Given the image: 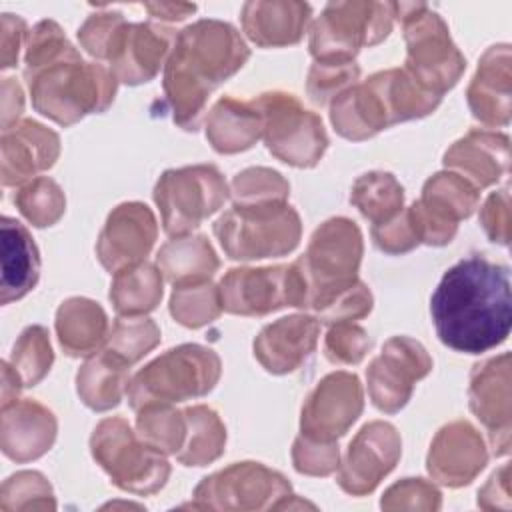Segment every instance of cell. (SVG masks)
I'll list each match as a JSON object with an SVG mask.
<instances>
[{
    "mask_svg": "<svg viewBox=\"0 0 512 512\" xmlns=\"http://www.w3.org/2000/svg\"><path fill=\"white\" fill-rule=\"evenodd\" d=\"M428 368L430 362L418 344L406 338L390 340L368 372L374 404L388 412L398 410L410 394V382Z\"/></svg>",
    "mask_w": 512,
    "mask_h": 512,
    "instance_id": "9c48e42d",
    "label": "cell"
},
{
    "mask_svg": "<svg viewBox=\"0 0 512 512\" xmlns=\"http://www.w3.org/2000/svg\"><path fill=\"white\" fill-rule=\"evenodd\" d=\"M8 362L24 386H34L40 382L52 364V350L46 330L42 326L26 328L14 342Z\"/></svg>",
    "mask_w": 512,
    "mask_h": 512,
    "instance_id": "ffe728a7",
    "label": "cell"
},
{
    "mask_svg": "<svg viewBox=\"0 0 512 512\" xmlns=\"http://www.w3.org/2000/svg\"><path fill=\"white\" fill-rule=\"evenodd\" d=\"M56 432L54 416L32 400L2 406V452L14 462H28L42 456Z\"/></svg>",
    "mask_w": 512,
    "mask_h": 512,
    "instance_id": "8fae6325",
    "label": "cell"
},
{
    "mask_svg": "<svg viewBox=\"0 0 512 512\" xmlns=\"http://www.w3.org/2000/svg\"><path fill=\"white\" fill-rule=\"evenodd\" d=\"M310 8L306 4H246L244 26L258 44H290L302 34Z\"/></svg>",
    "mask_w": 512,
    "mask_h": 512,
    "instance_id": "e0dca14e",
    "label": "cell"
},
{
    "mask_svg": "<svg viewBox=\"0 0 512 512\" xmlns=\"http://www.w3.org/2000/svg\"><path fill=\"white\" fill-rule=\"evenodd\" d=\"M174 246H176V244H174ZM176 248H178L186 258H182L180 254L172 252L170 248H164L162 254H160V262H162V266L166 268V272L170 274V278H174L176 272H178V274H182V272H192L190 262H192L194 268H196L198 272H202V274H206V272L212 274V270L218 266V262H216V258H214L210 246H206L204 238H196V240L190 242V244H178Z\"/></svg>",
    "mask_w": 512,
    "mask_h": 512,
    "instance_id": "484cf974",
    "label": "cell"
},
{
    "mask_svg": "<svg viewBox=\"0 0 512 512\" xmlns=\"http://www.w3.org/2000/svg\"><path fill=\"white\" fill-rule=\"evenodd\" d=\"M268 100V148L284 162L298 166L314 164L326 146L320 120L300 110L290 98H272L270 94Z\"/></svg>",
    "mask_w": 512,
    "mask_h": 512,
    "instance_id": "ba28073f",
    "label": "cell"
},
{
    "mask_svg": "<svg viewBox=\"0 0 512 512\" xmlns=\"http://www.w3.org/2000/svg\"><path fill=\"white\" fill-rule=\"evenodd\" d=\"M224 304L230 312L264 314L282 306L306 304V284L294 268L230 270L222 280Z\"/></svg>",
    "mask_w": 512,
    "mask_h": 512,
    "instance_id": "8992f818",
    "label": "cell"
},
{
    "mask_svg": "<svg viewBox=\"0 0 512 512\" xmlns=\"http://www.w3.org/2000/svg\"><path fill=\"white\" fill-rule=\"evenodd\" d=\"M22 106H24L22 90L16 78H4L2 80V130L16 124V118L22 112Z\"/></svg>",
    "mask_w": 512,
    "mask_h": 512,
    "instance_id": "f546056e",
    "label": "cell"
},
{
    "mask_svg": "<svg viewBox=\"0 0 512 512\" xmlns=\"http://www.w3.org/2000/svg\"><path fill=\"white\" fill-rule=\"evenodd\" d=\"M154 240V218L146 206L124 204L108 220L100 238V258L104 266L116 268L126 260L146 254Z\"/></svg>",
    "mask_w": 512,
    "mask_h": 512,
    "instance_id": "9a60e30c",
    "label": "cell"
},
{
    "mask_svg": "<svg viewBox=\"0 0 512 512\" xmlns=\"http://www.w3.org/2000/svg\"><path fill=\"white\" fill-rule=\"evenodd\" d=\"M316 342V322L304 316L282 318L280 322L268 326L254 348L260 362L270 372L292 370Z\"/></svg>",
    "mask_w": 512,
    "mask_h": 512,
    "instance_id": "2e32d148",
    "label": "cell"
},
{
    "mask_svg": "<svg viewBox=\"0 0 512 512\" xmlns=\"http://www.w3.org/2000/svg\"><path fill=\"white\" fill-rule=\"evenodd\" d=\"M32 104L44 116L70 124L90 108H104L114 94L108 74L96 66L60 62L28 80Z\"/></svg>",
    "mask_w": 512,
    "mask_h": 512,
    "instance_id": "7a4b0ae2",
    "label": "cell"
},
{
    "mask_svg": "<svg viewBox=\"0 0 512 512\" xmlns=\"http://www.w3.org/2000/svg\"><path fill=\"white\" fill-rule=\"evenodd\" d=\"M60 344L68 354H86L104 334L106 318L104 312L90 300H68L58 310L56 320Z\"/></svg>",
    "mask_w": 512,
    "mask_h": 512,
    "instance_id": "ac0fdd59",
    "label": "cell"
},
{
    "mask_svg": "<svg viewBox=\"0 0 512 512\" xmlns=\"http://www.w3.org/2000/svg\"><path fill=\"white\" fill-rule=\"evenodd\" d=\"M50 496V486L38 472H18L12 474L4 484L0 492V508L4 512L16 510V508H36L40 506L34 498H46Z\"/></svg>",
    "mask_w": 512,
    "mask_h": 512,
    "instance_id": "d4e9b609",
    "label": "cell"
},
{
    "mask_svg": "<svg viewBox=\"0 0 512 512\" xmlns=\"http://www.w3.org/2000/svg\"><path fill=\"white\" fill-rule=\"evenodd\" d=\"M14 204L34 226H50L64 210V198L56 182L36 178L14 194Z\"/></svg>",
    "mask_w": 512,
    "mask_h": 512,
    "instance_id": "44dd1931",
    "label": "cell"
},
{
    "mask_svg": "<svg viewBox=\"0 0 512 512\" xmlns=\"http://www.w3.org/2000/svg\"><path fill=\"white\" fill-rule=\"evenodd\" d=\"M396 456L398 438L392 426L374 422L362 428L360 436L354 440V444H350L342 486L350 492L370 490L378 478L392 468Z\"/></svg>",
    "mask_w": 512,
    "mask_h": 512,
    "instance_id": "4fadbf2b",
    "label": "cell"
},
{
    "mask_svg": "<svg viewBox=\"0 0 512 512\" xmlns=\"http://www.w3.org/2000/svg\"><path fill=\"white\" fill-rule=\"evenodd\" d=\"M160 294L162 290L156 272L144 264L132 270V274L116 280L112 298L120 312H140L154 308Z\"/></svg>",
    "mask_w": 512,
    "mask_h": 512,
    "instance_id": "603a6c76",
    "label": "cell"
},
{
    "mask_svg": "<svg viewBox=\"0 0 512 512\" xmlns=\"http://www.w3.org/2000/svg\"><path fill=\"white\" fill-rule=\"evenodd\" d=\"M26 34V24L16 14H2V68L16 66L18 50Z\"/></svg>",
    "mask_w": 512,
    "mask_h": 512,
    "instance_id": "f1b7e54d",
    "label": "cell"
},
{
    "mask_svg": "<svg viewBox=\"0 0 512 512\" xmlns=\"http://www.w3.org/2000/svg\"><path fill=\"white\" fill-rule=\"evenodd\" d=\"M226 196L224 182L212 166L168 172L156 188L168 232H184L214 212Z\"/></svg>",
    "mask_w": 512,
    "mask_h": 512,
    "instance_id": "5b68a950",
    "label": "cell"
},
{
    "mask_svg": "<svg viewBox=\"0 0 512 512\" xmlns=\"http://www.w3.org/2000/svg\"><path fill=\"white\" fill-rule=\"evenodd\" d=\"M360 260V234L358 228L348 220L326 222L312 238L308 258L314 272V286L322 290L316 306L328 302L330 288H346L350 276H354Z\"/></svg>",
    "mask_w": 512,
    "mask_h": 512,
    "instance_id": "52a82bcc",
    "label": "cell"
},
{
    "mask_svg": "<svg viewBox=\"0 0 512 512\" xmlns=\"http://www.w3.org/2000/svg\"><path fill=\"white\" fill-rule=\"evenodd\" d=\"M122 40L130 50H118L122 58L116 62L120 76L126 82L148 80L166 50V42L150 26H126Z\"/></svg>",
    "mask_w": 512,
    "mask_h": 512,
    "instance_id": "d6986e66",
    "label": "cell"
},
{
    "mask_svg": "<svg viewBox=\"0 0 512 512\" xmlns=\"http://www.w3.org/2000/svg\"><path fill=\"white\" fill-rule=\"evenodd\" d=\"M326 350L332 360L358 362L366 350V338L360 328L332 330L326 340Z\"/></svg>",
    "mask_w": 512,
    "mask_h": 512,
    "instance_id": "83f0119b",
    "label": "cell"
},
{
    "mask_svg": "<svg viewBox=\"0 0 512 512\" xmlns=\"http://www.w3.org/2000/svg\"><path fill=\"white\" fill-rule=\"evenodd\" d=\"M66 56L76 58L72 46L62 38L60 28L54 22H40L30 36L26 50V80L34 78L42 70L60 64Z\"/></svg>",
    "mask_w": 512,
    "mask_h": 512,
    "instance_id": "7402d4cb",
    "label": "cell"
},
{
    "mask_svg": "<svg viewBox=\"0 0 512 512\" xmlns=\"http://www.w3.org/2000/svg\"><path fill=\"white\" fill-rule=\"evenodd\" d=\"M442 344L480 354L502 344L512 324L510 270L484 256H468L448 268L430 298Z\"/></svg>",
    "mask_w": 512,
    "mask_h": 512,
    "instance_id": "6da1fadb",
    "label": "cell"
},
{
    "mask_svg": "<svg viewBox=\"0 0 512 512\" xmlns=\"http://www.w3.org/2000/svg\"><path fill=\"white\" fill-rule=\"evenodd\" d=\"M298 232V216L286 206L256 214L236 210L216 224V234L232 258H264L288 252L296 246Z\"/></svg>",
    "mask_w": 512,
    "mask_h": 512,
    "instance_id": "277c9868",
    "label": "cell"
},
{
    "mask_svg": "<svg viewBox=\"0 0 512 512\" xmlns=\"http://www.w3.org/2000/svg\"><path fill=\"white\" fill-rule=\"evenodd\" d=\"M218 378V358L200 346H180L142 370L132 386V402L148 398L180 400L208 392Z\"/></svg>",
    "mask_w": 512,
    "mask_h": 512,
    "instance_id": "3957f363",
    "label": "cell"
},
{
    "mask_svg": "<svg viewBox=\"0 0 512 512\" xmlns=\"http://www.w3.org/2000/svg\"><path fill=\"white\" fill-rule=\"evenodd\" d=\"M360 406V386L356 376L332 374L310 398L302 416V428L322 430V434L332 436L342 434L348 424L356 420Z\"/></svg>",
    "mask_w": 512,
    "mask_h": 512,
    "instance_id": "5bb4252c",
    "label": "cell"
},
{
    "mask_svg": "<svg viewBox=\"0 0 512 512\" xmlns=\"http://www.w3.org/2000/svg\"><path fill=\"white\" fill-rule=\"evenodd\" d=\"M58 156V136L34 120L2 130V184L16 186L50 168Z\"/></svg>",
    "mask_w": 512,
    "mask_h": 512,
    "instance_id": "30bf717a",
    "label": "cell"
},
{
    "mask_svg": "<svg viewBox=\"0 0 512 512\" xmlns=\"http://www.w3.org/2000/svg\"><path fill=\"white\" fill-rule=\"evenodd\" d=\"M2 242V274H0V300L10 304L24 298L38 282L40 256L34 238L22 222L2 216L0 224Z\"/></svg>",
    "mask_w": 512,
    "mask_h": 512,
    "instance_id": "7c38bea8",
    "label": "cell"
},
{
    "mask_svg": "<svg viewBox=\"0 0 512 512\" xmlns=\"http://www.w3.org/2000/svg\"><path fill=\"white\" fill-rule=\"evenodd\" d=\"M354 202L370 218H382L402 204V188L390 174H366L356 182Z\"/></svg>",
    "mask_w": 512,
    "mask_h": 512,
    "instance_id": "cb8c5ba5",
    "label": "cell"
},
{
    "mask_svg": "<svg viewBox=\"0 0 512 512\" xmlns=\"http://www.w3.org/2000/svg\"><path fill=\"white\" fill-rule=\"evenodd\" d=\"M158 340V330L152 322H118L114 330V346L124 352L128 362L140 358Z\"/></svg>",
    "mask_w": 512,
    "mask_h": 512,
    "instance_id": "4316f807",
    "label": "cell"
},
{
    "mask_svg": "<svg viewBox=\"0 0 512 512\" xmlns=\"http://www.w3.org/2000/svg\"><path fill=\"white\" fill-rule=\"evenodd\" d=\"M20 386H24L20 376L14 372L10 362L4 360L2 362V406H8L16 400Z\"/></svg>",
    "mask_w": 512,
    "mask_h": 512,
    "instance_id": "4dcf8cb0",
    "label": "cell"
}]
</instances>
